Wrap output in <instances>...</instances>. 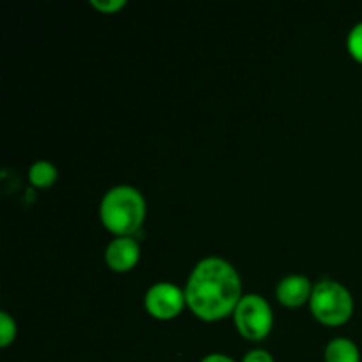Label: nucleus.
I'll list each match as a JSON object with an SVG mask.
<instances>
[{
	"label": "nucleus",
	"instance_id": "nucleus-2",
	"mask_svg": "<svg viewBox=\"0 0 362 362\" xmlns=\"http://www.w3.org/2000/svg\"><path fill=\"white\" fill-rule=\"evenodd\" d=\"M147 216V204L140 189L119 184L105 193L99 204V218L106 230L117 237H133Z\"/></svg>",
	"mask_w": 362,
	"mask_h": 362
},
{
	"label": "nucleus",
	"instance_id": "nucleus-10",
	"mask_svg": "<svg viewBox=\"0 0 362 362\" xmlns=\"http://www.w3.org/2000/svg\"><path fill=\"white\" fill-rule=\"evenodd\" d=\"M16 320H14L7 311H2V313H0V346H2V349L9 346L11 343L16 339Z\"/></svg>",
	"mask_w": 362,
	"mask_h": 362
},
{
	"label": "nucleus",
	"instance_id": "nucleus-4",
	"mask_svg": "<svg viewBox=\"0 0 362 362\" xmlns=\"http://www.w3.org/2000/svg\"><path fill=\"white\" fill-rule=\"evenodd\" d=\"M233 322L243 338L250 339V341H260V339L267 338L269 332L272 331L274 313L264 296L246 293L240 297L239 304L233 310Z\"/></svg>",
	"mask_w": 362,
	"mask_h": 362
},
{
	"label": "nucleus",
	"instance_id": "nucleus-8",
	"mask_svg": "<svg viewBox=\"0 0 362 362\" xmlns=\"http://www.w3.org/2000/svg\"><path fill=\"white\" fill-rule=\"evenodd\" d=\"M325 362H361L359 346L349 338H334L325 345Z\"/></svg>",
	"mask_w": 362,
	"mask_h": 362
},
{
	"label": "nucleus",
	"instance_id": "nucleus-6",
	"mask_svg": "<svg viewBox=\"0 0 362 362\" xmlns=\"http://www.w3.org/2000/svg\"><path fill=\"white\" fill-rule=\"evenodd\" d=\"M140 244L133 237H115L106 246L105 260L113 272H127L140 260Z\"/></svg>",
	"mask_w": 362,
	"mask_h": 362
},
{
	"label": "nucleus",
	"instance_id": "nucleus-7",
	"mask_svg": "<svg viewBox=\"0 0 362 362\" xmlns=\"http://www.w3.org/2000/svg\"><path fill=\"white\" fill-rule=\"evenodd\" d=\"M311 292H313V285L310 278L304 274L285 276L276 286V297L286 308H297L303 306L304 303H310Z\"/></svg>",
	"mask_w": 362,
	"mask_h": 362
},
{
	"label": "nucleus",
	"instance_id": "nucleus-13",
	"mask_svg": "<svg viewBox=\"0 0 362 362\" xmlns=\"http://www.w3.org/2000/svg\"><path fill=\"white\" fill-rule=\"evenodd\" d=\"M240 362H274V357H272V354H269L267 350L253 349L243 357Z\"/></svg>",
	"mask_w": 362,
	"mask_h": 362
},
{
	"label": "nucleus",
	"instance_id": "nucleus-5",
	"mask_svg": "<svg viewBox=\"0 0 362 362\" xmlns=\"http://www.w3.org/2000/svg\"><path fill=\"white\" fill-rule=\"evenodd\" d=\"M186 304V293L179 285L170 281H159L145 293V310L158 320L175 318Z\"/></svg>",
	"mask_w": 362,
	"mask_h": 362
},
{
	"label": "nucleus",
	"instance_id": "nucleus-11",
	"mask_svg": "<svg viewBox=\"0 0 362 362\" xmlns=\"http://www.w3.org/2000/svg\"><path fill=\"white\" fill-rule=\"evenodd\" d=\"M346 48H349L350 55L362 64V21L350 28L349 35H346Z\"/></svg>",
	"mask_w": 362,
	"mask_h": 362
},
{
	"label": "nucleus",
	"instance_id": "nucleus-3",
	"mask_svg": "<svg viewBox=\"0 0 362 362\" xmlns=\"http://www.w3.org/2000/svg\"><path fill=\"white\" fill-rule=\"evenodd\" d=\"M310 310L320 324L338 327L352 318L354 297L343 283L329 278L320 279L313 285Z\"/></svg>",
	"mask_w": 362,
	"mask_h": 362
},
{
	"label": "nucleus",
	"instance_id": "nucleus-9",
	"mask_svg": "<svg viewBox=\"0 0 362 362\" xmlns=\"http://www.w3.org/2000/svg\"><path fill=\"white\" fill-rule=\"evenodd\" d=\"M59 177V170L53 163L45 161V159H39L34 165L28 168V180H30L32 186L35 187H49L53 186V182Z\"/></svg>",
	"mask_w": 362,
	"mask_h": 362
},
{
	"label": "nucleus",
	"instance_id": "nucleus-12",
	"mask_svg": "<svg viewBox=\"0 0 362 362\" xmlns=\"http://www.w3.org/2000/svg\"><path fill=\"white\" fill-rule=\"evenodd\" d=\"M90 4L101 13L112 14L122 9L126 6V0H90Z\"/></svg>",
	"mask_w": 362,
	"mask_h": 362
},
{
	"label": "nucleus",
	"instance_id": "nucleus-1",
	"mask_svg": "<svg viewBox=\"0 0 362 362\" xmlns=\"http://www.w3.org/2000/svg\"><path fill=\"white\" fill-rule=\"evenodd\" d=\"M186 304L194 317L214 322L233 315L243 297V281L237 269L221 257H205L187 278Z\"/></svg>",
	"mask_w": 362,
	"mask_h": 362
},
{
	"label": "nucleus",
	"instance_id": "nucleus-14",
	"mask_svg": "<svg viewBox=\"0 0 362 362\" xmlns=\"http://www.w3.org/2000/svg\"><path fill=\"white\" fill-rule=\"evenodd\" d=\"M200 362H237V361L232 359L230 356H226V354L214 352V354H209V356H205Z\"/></svg>",
	"mask_w": 362,
	"mask_h": 362
}]
</instances>
